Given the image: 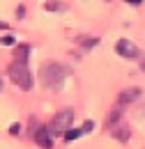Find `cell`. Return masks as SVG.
<instances>
[{
	"label": "cell",
	"instance_id": "1",
	"mask_svg": "<svg viewBox=\"0 0 145 149\" xmlns=\"http://www.w3.org/2000/svg\"><path fill=\"white\" fill-rule=\"evenodd\" d=\"M42 83L44 87H49L51 92H60L65 85V69L58 62H49L42 67Z\"/></svg>",
	"mask_w": 145,
	"mask_h": 149
},
{
	"label": "cell",
	"instance_id": "2",
	"mask_svg": "<svg viewBox=\"0 0 145 149\" xmlns=\"http://www.w3.org/2000/svg\"><path fill=\"white\" fill-rule=\"evenodd\" d=\"M7 76H9V80H12L16 87H21L23 92H30V90H32V76L28 71V64H25V62H14V60H12V64L7 67Z\"/></svg>",
	"mask_w": 145,
	"mask_h": 149
},
{
	"label": "cell",
	"instance_id": "3",
	"mask_svg": "<svg viewBox=\"0 0 145 149\" xmlns=\"http://www.w3.org/2000/svg\"><path fill=\"white\" fill-rule=\"evenodd\" d=\"M72 119H74V110H60L55 115L53 119H51V124H49V131H51V135L53 138H65V133L72 129Z\"/></svg>",
	"mask_w": 145,
	"mask_h": 149
},
{
	"label": "cell",
	"instance_id": "4",
	"mask_svg": "<svg viewBox=\"0 0 145 149\" xmlns=\"http://www.w3.org/2000/svg\"><path fill=\"white\" fill-rule=\"evenodd\" d=\"M115 51H118V55L125 57V60H138V55H141V51L136 48V44L129 41V39H118Z\"/></svg>",
	"mask_w": 145,
	"mask_h": 149
},
{
	"label": "cell",
	"instance_id": "5",
	"mask_svg": "<svg viewBox=\"0 0 145 149\" xmlns=\"http://www.w3.org/2000/svg\"><path fill=\"white\" fill-rule=\"evenodd\" d=\"M32 138H35V142L42 149H51V147H53V140H51L53 135H51L49 126H39L37 131H32Z\"/></svg>",
	"mask_w": 145,
	"mask_h": 149
},
{
	"label": "cell",
	"instance_id": "6",
	"mask_svg": "<svg viewBox=\"0 0 145 149\" xmlns=\"http://www.w3.org/2000/svg\"><path fill=\"white\" fill-rule=\"evenodd\" d=\"M138 96H141V90L138 87H131V90H125V92L118 96V103L120 106H127V103H134Z\"/></svg>",
	"mask_w": 145,
	"mask_h": 149
},
{
	"label": "cell",
	"instance_id": "7",
	"mask_svg": "<svg viewBox=\"0 0 145 149\" xmlns=\"http://www.w3.org/2000/svg\"><path fill=\"white\" fill-rule=\"evenodd\" d=\"M111 135H113L115 140H120V142H127V140H129V135H131V131H129L127 124H118V126H113Z\"/></svg>",
	"mask_w": 145,
	"mask_h": 149
},
{
	"label": "cell",
	"instance_id": "8",
	"mask_svg": "<svg viewBox=\"0 0 145 149\" xmlns=\"http://www.w3.org/2000/svg\"><path fill=\"white\" fill-rule=\"evenodd\" d=\"M28 53H30V46H28V44L16 46V51H14V62H25V64H28Z\"/></svg>",
	"mask_w": 145,
	"mask_h": 149
},
{
	"label": "cell",
	"instance_id": "9",
	"mask_svg": "<svg viewBox=\"0 0 145 149\" xmlns=\"http://www.w3.org/2000/svg\"><path fill=\"white\" fill-rule=\"evenodd\" d=\"M76 41H78V46H81V48H92V46H97V44H99V39H97V37H78Z\"/></svg>",
	"mask_w": 145,
	"mask_h": 149
},
{
	"label": "cell",
	"instance_id": "10",
	"mask_svg": "<svg viewBox=\"0 0 145 149\" xmlns=\"http://www.w3.org/2000/svg\"><path fill=\"white\" fill-rule=\"evenodd\" d=\"M81 135H85L83 129H69L65 133V140H76V138H81Z\"/></svg>",
	"mask_w": 145,
	"mask_h": 149
},
{
	"label": "cell",
	"instance_id": "11",
	"mask_svg": "<svg viewBox=\"0 0 145 149\" xmlns=\"http://www.w3.org/2000/svg\"><path fill=\"white\" fill-rule=\"evenodd\" d=\"M46 9H65V5H60L58 0H49L46 2Z\"/></svg>",
	"mask_w": 145,
	"mask_h": 149
},
{
	"label": "cell",
	"instance_id": "12",
	"mask_svg": "<svg viewBox=\"0 0 145 149\" xmlns=\"http://www.w3.org/2000/svg\"><path fill=\"white\" fill-rule=\"evenodd\" d=\"M2 46H14V37L12 35H5L2 37Z\"/></svg>",
	"mask_w": 145,
	"mask_h": 149
},
{
	"label": "cell",
	"instance_id": "13",
	"mask_svg": "<svg viewBox=\"0 0 145 149\" xmlns=\"http://www.w3.org/2000/svg\"><path fill=\"white\" fill-rule=\"evenodd\" d=\"M92 129H94V124H92V122H85V124H83V133H90Z\"/></svg>",
	"mask_w": 145,
	"mask_h": 149
},
{
	"label": "cell",
	"instance_id": "14",
	"mask_svg": "<svg viewBox=\"0 0 145 149\" xmlns=\"http://www.w3.org/2000/svg\"><path fill=\"white\" fill-rule=\"evenodd\" d=\"M18 131H21L18 124H12V126H9V133H12V135H18Z\"/></svg>",
	"mask_w": 145,
	"mask_h": 149
},
{
	"label": "cell",
	"instance_id": "15",
	"mask_svg": "<svg viewBox=\"0 0 145 149\" xmlns=\"http://www.w3.org/2000/svg\"><path fill=\"white\" fill-rule=\"evenodd\" d=\"M131 7H138V5H143V0H127Z\"/></svg>",
	"mask_w": 145,
	"mask_h": 149
},
{
	"label": "cell",
	"instance_id": "16",
	"mask_svg": "<svg viewBox=\"0 0 145 149\" xmlns=\"http://www.w3.org/2000/svg\"><path fill=\"white\" fill-rule=\"evenodd\" d=\"M106 2H113V0H106Z\"/></svg>",
	"mask_w": 145,
	"mask_h": 149
}]
</instances>
